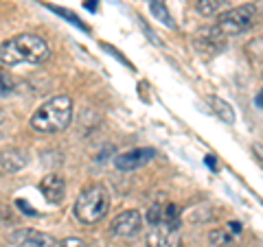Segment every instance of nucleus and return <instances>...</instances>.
Masks as SVG:
<instances>
[{
  "label": "nucleus",
  "mask_w": 263,
  "mask_h": 247,
  "mask_svg": "<svg viewBox=\"0 0 263 247\" xmlns=\"http://www.w3.org/2000/svg\"><path fill=\"white\" fill-rule=\"evenodd\" d=\"M110 208V195L101 186H92L79 195L75 201V217L86 225H92L97 221H101L108 215Z\"/></svg>",
  "instance_id": "obj_4"
},
{
  "label": "nucleus",
  "mask_w": 263,
  "mask_h": 247,
  "mask_svg": "<svg viewBox=\"0 0 263 247\" xmlns=\"http://www.w3.org/2000/svg\"><path fill=\"white\" fill-rule=\"evenodd\" d=\"M51 11H55V13H60V15H64V18H68L72 24H77V27H81V29H84L86 31V27H84V24H81L79 22V18H77V15L75 13H70V11H66V9H57V7H51Z\"/></svg>",
  "instance_id": "obj_17"
},
{
  "label": "nucleus",
  "mask_w": 263,
  "mask_h": 247,
  "mask_svg": "<svg viewBox=\"0 0 263 247\" xmlns=\"http://www.w3.org/2000/svg\"><path fill=\"white\" fill-rule=\"evenodd\" d=\"M141 225H143V217L138 210H125L121 212V215L112 221V234L117 236H136L138 232H141Z\"/></svg>",
  "instance_id": "obj_6"
},
{
  "label": "nucleus",
  "mask_w": 263,
  "mask_h": 247,
  "mask_svg": "<svg viewBox=\"0 0 263 247\" xmlns=\"http://www.w3.org/2000/svg\"><path fill=\"white\" fill-rule=\"evenodd\" d=\"M145 219L147 247H182V212L176 203H154Z\"/></svg>",
  "instance_id": "obj_1"
},
{
  "label": "nucleus",
  "mask_w": 263,
  "mask_h": 247,
  "mask_svg": "<svg viewBox=\"0 0 263 247\" xmlns=\"http://www.w3.org/2000/svg\"><path fill=\"white\" fill-rule=\"evenodd\" d=\"M226 230H228V232L233 234V236H239V234H241V223H237V221H228Z\"/></svg>",
  "instance_id": "obj_19"
},
{
  "label": "nucleus",
  "mask_w": 263,
  "mask_h": 247,
  "mask_svg": "<svg viewBox=\"0 0 263 247\" xmlns=\"http://www.w3.org/2000/svg\"><path fill=\"white\" fill-rule=\"evenodd\" d=\"M211 103H213V110H215V114L226 122V125H233L235 122V112H233V108L226 103V101H221V98H211Z\"/></svg>",
  "instance_id": "obj_13"
},
{
  "label": "nucleus",
  "mask_w": 263,
  "mask_h": 247,
  "mask_svg": "<svg viewBox=\"0 0 263 247\" xmlns=\"http://www.w3.org/2000/svg\"><path fill=\"white\" fill-rule=\"evenodd\" d=\"M48 44L42 37L24 33L0 44V64L3 66H20V64H44L48 59Z\"/></svg>",
  "instance_id": "obj_2"
},
{
  "label": "nucleus",
  "mask_w": 263,
  "mask_h": 247,
  "mask_svg": "<svg viewBox=\"0 0 263 247\" xmlns=\"http://www.w3.org/2000/svg\"><path fill=\"white\" fill-rule=\"evenodd\" d=\"M204 160H206V164H209V169H213V171H215V169H217V164H215V158H213V155H206V158H204Z\"/></svg>",
  "instance_id": "obj_22"
},
{
  "label": "nucleus",
  "mask_w": 263,
  "mask_h": 247,
  "mask_svg": "<svg viewBox=\"0 0 263 247\" xmlns=\"http://www.w3.org/2000/svg\"><path fill=\"white\" fill-rule=\"evenodd\" d=\"M27 162H29V155L22 149H18V147H11V149H5L0 153V169L5 173L20 171V169L27 167Z\"/></svg>",
  "instance_id": "obj_11"
},
{
  "label": "nucleus",
  "mask_w": 263,
  "mask_h": 247,
  "mask_svg": "<svg viewBox=\"0 0 263 247\" xmlns=\"http://www.w3.org/2000/svg\"><path fill=\"white\" fill-rule=\"evenodd\" d=\"M156 158V151L154 149H147V147H143V149H134V151H125L114 158V167H117L119 171H136L145 167V164H149V160Z\"/></svg>",
  "instance_id": "obj_7"
},
{
  "label": "nucleus",
  "mask_w": 263,
  "mask_h": 247,
  "mask_svg": "<svg viewBox=\"0 0 263 247\" xmlns=\"http://www.w3.org/2000/svg\"><path fill=\"white\" fill-rule=\"evenodd\" d=\"M3 120H5V112L0 110V125H3Z\"/></svg>",
  "instance_id": "obj_23"
},
{
  "label": "nucleus",
  "mask_w": 263,
  "mask_h": 247,
  "mask_svg": "<svg viewBox=\"0 0 263 247\" xmlns=\"http://www.w3.org/2000/svg\"><path fill=\"white\" fill-rule=\"evenodd\" d=\"M15 205H18V208L24 212V215H29V217H37V210L33 208L31 203H27V201H24V199H18V201H15Z\"/></svg>",
  "instance_id": "obj_18"
},
{
  "label": "nucleus",
  "mask_w": 263,
  "mask_h": 247,
  "mask_svg": "<svg viewBox=\"0 0 263 247\" xmlns=\"http://www.w3.org/2000/svg\"><path fill=\"white\" fill-rule=\"evenodd\" d=\"M209 241H211V245H215V247H230L233 241H235V236L230 234L226 228H217V230H211Z\"/></svg>",
  "instance_id": "obj_14"
},
{
  "label": "nucleus",
  "mask_w": 263,
  "mask_h": 247,
  "mask_svg": "<svg viewBox=\"0 0 263 247\" xmlns=\"http://www.w3.org/2000/svg\"><path fill=\"white\" fill-rule=\"evenodd\" d=\"M257 18H259V7L254 3H246V5L235 7V9H228L224 13H219L215 29L224 37L237 35V33H243V31H248L250 27H254Z\"/></svg>",
  "instance_id": "obj_5"
},
{
  "label": "nucleus",
  "mask_w": 263,
  "mask_h": 247,
  "mask_svg": "<svg viewBox=\"0 0 263 247\" xmlns=\"http://www.w3.org/2000/svg\"><path fill=\"white\" fill-rule=\"evenodd\" d=\"M147 3H149V11L154 13V18H156V20H160L162 24H167L169 29H174V27H176L174 20H171L169 9L164 7V3H160V0H147Z\"/></svg>",
  "instance_id": "obj_12"
},
{
  "label": "nucleus",
  "mask_w": 263,
  "mask_h": 247,
  "mask_svg": "<svg viewBox=\"0 0 263 247\" xmlns=\"http://www.w3.org/2000/svg\"><path fill=\"white\" fill-rule=\"evenodd\" d=\"M97 3H99V0H86V9L88 11H97V7H99Z\"/></svg>",
  "instance_id": "obj_21"
},
{
  "label": "nucleus",
  "mask_w": 263,
  "mask_h": 247,
  "mask_svg": "<svg viewBox=\"0 0 263 247\" xmlns=\"http://www.w3.org/2000/svg\"><path fill=\"white\" fill-rule=\"evenodd\" d=\"M11 241L18 247H57L60 243L51 234L37 232V230H18L11 234Z\"/></svg>",
  "instance_id": "obj_8"
},
{
  "label": "nucleus",
  "mask_w": 263,
  "mask_h": 247,
  "mask_svg": "<svg viewBox=\"0 0 263 247\" xmlns=\"http://www.w3.org/2000/svg\"><path fill=\"white\" fill-rule=\"evenodd\" d=\"M226 5V0H197L195 9L200 11L202 15H215L221 11V7Z\"/></svg>",
  "instance_id": "obj_15"
},
{
  "label": "nucleus",
  "mask_w": 263,
  "mask_h": 247,
  "mask_svg": "<svg viewBox=\"0 0 263 247\" xmlns=\"http://www.w3.org/2000/svg\"><path fill=\"white\" fill-rule=\"evenodd\" d=\"M57 247H86L81 241H77V238H68V241H64V243H60Z\"/></svg>",
  "instance_id": "obj_20"
},
{
  "label": "nucleus",
  "mask_w": 263,
  "mask_h": 247,
  "mask_svg": "<svg viewBox=\"0 0 263 247\" xmlns=\"http://www.w3.org/2000/svg\"><path fill=\"white\" fill-rule=\"evenodd\" d=\"M72 120V101L70 96L60 94L48 98L31 116V129L37 134H57L64 131Z\"/></svg>",
  "instance_id": "obj_3"
},
{
  "label": "nucleus",
  "mask_w": 263,
  "mask_h": 247,
  "mask_svg": "<svg viewBox=\"0 0 263 247\" xmlns=\"http://www.w3.org/2000/svg\"><path fill=\"white\" fill-rule=\"evenodd\" d=\"M11 88H13V81H11V77L7 75V72L0 70V94H7Z\"/></svg>",
  "instance_id": "obj_16"
},
{
  "label": "nucleus",
  "mask_w": 263,
  "mask_h": 247,
  "mask_svg": "<svg viewBox=\"0 0 263 247\" xmlns=\"http://www.w3.org/2000/svg\"><path fill=\"white\" fill-rule=\"evenodd\" d=\"M224 46H226V37L221 35L215 27L204 29L200 35L195 37V48L200 53H204V55H217Z\"/></svg>",
  "instance_id": "obj_9"
},
{
  "label": "nucleus",
  "mask_w": 263,
  "mask_h": 247,
  "mask_svg": "<svg viewBox=\"0 0 263 247\" xmlns=\"http://www.w3.org/2000/svg\"><path fill=\"white\" fill-rule=\"evenodd\" d=\"M40 191H42L44 199L48 203H62L64 197H66V182H64V177L51 173V175H46L42 179V184H40Z\"/></svg>",
  "instance_id": "obj_10"
}]
</instances>
